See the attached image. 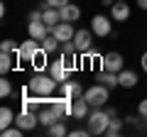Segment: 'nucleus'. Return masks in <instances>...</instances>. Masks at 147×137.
<instances>
[{"mask_svg":"<svg viewBox=\"0 0 147 137\" xmlns=\"http://www.w3.org/2000/svg\"><path fill=\"white\" fill-rule=\"evenodd\" d=\"M27 86H30L32 95H52V93H54V88H59V81L54 79L52 74L34 71V76L27 81Z\"/></svg>","mask_w":147,"mask_h":137,"instance_id":"obj_1","label":"nucleus"},{"mask_svg":"<svg viewBox=\"0 0 147 137\" xmlns=\"http://www.w3.org/2000/svg\"><path fill=\"white\" fill-rule=\"evenodd\" d=\"M108 125H110V113L105 110V108H96V110L88 113V118H86V130H88L91 135H105Z\"/></svg>","mask_w":147,"mask_h":137,"instance_id":"obj_2","label":"nucleus"},{"mask_svg":"<svg viewBox=\"0 0 147 137\" xmlns=\"http://www.w3.org/2000/svg\"><path fill=\"white\" fill-rule=\"evenodd\" d=\"M108 95H110V88L103 83H93L91 88L84 91V98L88 100L91 108H103L105 103H108Z\"/></svg>","mask_w":147,"mask_h":137,"instance_id":"obj_3","label":"nucleus"},{"mask_svg":"<svg viewBox=\"0 0 147 137\" xmlns=\"http://www.w3.org/2000/svg\"><path fill=\"white\" fill-rule=\"evenodd\" d=\"M39 47L42 44L37 42V39H27V42H22L20 47H17V66H30L32 59H34V54L39 52Z\"/></svg>","mask_w":147,"mask_h":137,"instance_id":"obj_4","label":"nucleus"},{"mask_svg":"<svg viewBox=\"0 0 147 137\" xmlns=\"http://www.w3.org/2000/svg\"><path fill=\"white\" fill-rule=\"evenodd\" d=\"M125 68V59L120 52H108L100 56V71H113V74H120Z\"/></svg>","mask_w":147,"mask_h":137,"instance_id":"obj_5","label":"nucleus"},{"mask_svg":"<svg viewBox=\"0 0 147 137\" xmlns=\"http://www.w3.org/2000/svg\"><path fill=\"white\" fill-rule=\"evenodd\" d=\"M91 32H93L96 37H108L110 32H113V17L110 15H93L91 17Z\"/></svg>","mask_w":147,"mask_h":137,"instance_id":"obj_6","label":"nucleus"},{"mask_svg":"<svg viewBox=\"0 0 147 137\" xmlns=\"http://www.w3.org/2000/svg\"><path fill=\"white\" fill-rule=\"evenodd\" d=\"M71 42L76 44V49H79L81 54L91 52V49H93V32L91 30H76V34H74Z\"/></svg>","mask_w":147,"mask_h":137,"instance_id":"obj_7","label":"nucleus"},{"mask_svg":"<svg viewBox=\"0 0 147 137\" xmlns=\"http://www.w3.org/2000/svg\"><path fill=\"white\" fill-rule=\"evenodd\" d=\"M37 118H39V125H44V127H49V125H54L57 120H61L59 110H57V108L52 105V103H47V105H42V108H39Z\"/></svg>","mask_w":147,"mask_h":137,"instance_id":"obj_8","label":"nucleus"},{"mask_svg":"<svg viewBox=\"0 0 147 137\" xmlns=\"http://www.w3.org/2000/svg\"><path fill=\"white\" fill-rule=\"evenodd\" d=\"M52 34L59 39V42H71L74 34H76V30H74V22H59V25L52 27Z\"/></svg>","mask_w":147,"mask_h":137,"instance_id":"obj_9","label":"nucleus"},{"mask_svg":"<svg viewBox=\"0 0 147 137\" xmlns=\"http://www.w3.org/2000/svg\"><path fill=\"white\" fill-rule=\"evenodd\" d=\"M84 91L86 88L79 83V81H64V83H59V95H66V98H71V100L81 98Z\"/></svg>","mask_w":147,"mask_h":137,"instance_id":"obj_10","label":"nucleus"},{"mask_svg":"<svg viewBox=\"0 0 147 137\" xmlns=\"http://www.w3.org/2000/svg\"><path fill=\"white\" fill-rule=\"evenodd\" d=\"M39 122V118H37V113H27V110H20L15 115V125L17 127H22L25 132H30V130H34V125Z\"/></svg>","mask_w":147,"mask_h":137,"instance_id":"obj_11","label":"nucleus"},{"mask_svg":"<svg viewBox=\"0 0 147 137\" xmlns=\"http://www.w3.org/2000/svg\"><path fill=\"white\" fill-rule=\"evenodd\" d=\"M110 17H113V22H127V17H130V5H127L125 0H115V3L110 5Z\"/></svg>","mask_w":147,"mask_h":137,"instance_id":"obj_12","label":"nucleus"},{"mask_svg":"<svg viewBox=\"0 0 147 137\" xmlns=\"http://www.w3.org/2000/svg\"><path fill=\"white\" fill-rule=\"evenodd\" d=\"M49 74H52L54 79L59 81V83H64V81L69 79V74H71V71H69V66H66V61H64V59L59 56L57 61H52V64H49Z\"/></svg>","mask_w":147,"mask_h":137,"instance_id":"obj_13","label":"nucleus"},{"mask_svg":"<svg viewBox=\"0 0 147 137\" xmlns=\"http://www.w3.org/2000/svg\"><path fill=\"white\" fill-rule=\"evenodd\" d=\"M47 34H52V27L44 25V22H30V25H27V37L37 39V42H42Z\"/></svg>","mask_w":147,"mask_h":137,"instance_id":"obj_14","label":"nucleus"},{"mask_svg":"<svg viewBox=\"0 0 147 137\" xmlns=\"http://www.w3.org/2000/svg\"><path fill=\"white\" fill-rule=\"evenodd\" d=\"M91 113V105H88V100L81 95V98L74 100V105H71V118H76V120H86Z\"/></svg>","mask_w":147,"mask_h":137,"instance_id":"obj_15","label":"nucleus"},{"mask_svg":"<svg viewBox=\"0 0 147 137\" xmlns=\"http://www.w3.org/2000/svg\"><path fill=\"white\" fill-rule=\"evenodd\" d=\"M79 17H81V7L76 3H69V5L61 7V20L64 22H79Z\"/></svg>","mask_w":147,"mask_h":137,"instance_id":"obj_16","label":"nucleus"},{"mask_svg":"<svg viewBox=\"0 0 147 137\" xmlns=\"http://www.w3.org/2000/svg\"><path fill=\"white\" fill-rule=\"evenodd\" d=\"M44 15H42V22L44 25H49V27H54V25H59V22H61V10H59V7H44Z\"/></svg>","mask_w":147,"mask_h":137,"instance_id":"obj_17","label":"nucleus"},{"mask_svg":"<svg viewBox=\"0 0 147 137\" xmlns=\"http://www.w3.org/2000/svg\"><path fill=\"white\" fill-rule=\"evenodd\" d=\"M17 54H10V52H0V74L5 76L7 71H12V68L17 66Z\"/></svg>","mask_w":147,"mask_h":137,"instance_id":"obj_18","label":"nucleus"},{"mask_svg":"<svg viewBox=\"0 0 147 137\" xmlns=\"http://www.w3.org/2000/svg\"><path fill=\"white\" fill-rule=\"evenodd\" d=\"M47 59H49V54L44 52L42 47H39V52L34 54V59H32V64H30V66L34 68V71H49V61H47Z\"/></svg>","mask_w":147,"mask_h":137,"instance_id":"obj_19","label":"nucleus"},{"mask_svg":"<svg viewBox=\"0 0 147 137\" xmlns=\"http://www.w3.org/2000/svg\"><path fill=\"white\" fill-rule=\"evenodd\" d=\"M118 81H120L123 88H135L137 86V74L130 71V68H123L120 74H118Z\"/></svg>","mask_w":147,"mask_h":137,"instance_id":"obj_20","label":"nucleus"},{"mask_svg":"<svg viewBox=\"0 0 147 137\" xmlns=\"http://www.w3.org/2000/svg\"><path fill=\"white\" fill-rule=\"evenodd\" d=\"M96 81L103 86H108V88H118L120 86V81H118V74H113V71H100L98 76H96Z\"/></svg>","mask_w":147,"mask_h":137,"instance_id":"obj_21","label":"nucleus"},{"mask_svg":"<svg viewBox=\"0 0 147 137\" xmlns=\"http://www.w3.org/2000/svg\"><path fill=\"white\" fill-rule=\"evenodd\" d=\"M15 115H17V113H12V108H7V105L0 108V130L10 127L12 122H15Z\"/></svg>","mask_w":147,"mask_h":137,"instance_id":"obj_22","label":"nucleus"},{"mask_svg":"<svg viewBox=\"0 0 147 137\" xmlns=\"http://www.w3.org/2000/svg\"><path fill=\"white\" fill-rule=\"evenodd\" d=\"M39 44H42V49H44L47 54H54V52H59V49H61V42H59L54 34H47V37H44Z\"/></svg>","mask_w":147,"mask_h":137,"instance_id":"obj_23","label":"nucleus"},{"mask_svg":"<svg viewBox=\"0 0 147 137\" xmlns=\"http://www.w3.org/2000/svg\"><path fill=\"white\" fill-rule=\"evenodd\" d=\"M47 132H49V135H52V137H64V135H69L66 125H64L61 120H57V122H54V125H49V127H47Z\"/></svg>","mask_w":147,"mask_h":137,"instance_id":"obj_24","label":"nucleus"},{"mask_svg":"<svg viewBox=\"0 0 147 137\" xmlns=\"http://www.w3.org/2000/svg\"><path fill=\"white\" fill-rule=\"evenodd\" d=\"M120 132H123V120H118V115L110 118V125H108V130H105V135L115 137V135H120Z\"/></svg>","mask_w":147,"mask_h":137,"instance_id":"obj_25","label":"nucleus"},{"mask_svg":"<svg viewBox=\"0 0 147 137\" xmlns=\"http://www.w3.org/2000/svg\"><path fill=\"white\" fill-rule=\"evenodd\" d=\"M59 54H61V56H76V54H79V49H76V44H74V42H61Z\"/></svg>","mask_w":147,"mask_h":137,"instance_id":"obj_26","label":"nucleus"},{"mask_svg":"<svg viewBox=\"0 0 147 137\" xmlns=\"http://www.w3.org/2000/svg\"><path fill=\"white\" fill-rule=\"evenodd\" d=\"M12 95V83L7 79H0V98H10Z\"/></svg>","mask_w":147,"mask_h":137,"instance_id":"obj_27","label":"nucleus"},{"mask_svg":"<svg viewBox=\"0 0 147 137\" xmlns=\"http://www.w3.org/2000/svg\"><path fill=\"white\" fill-rule=\"evenodd\" d=\"M0 52L17 54V47H15V42H12V39H3V42H0Z\"/></svg>","mask_w":147,"mask_h":137,"instance_id":"obj_28","label":"nucleus"},{"mask_svg":"<svg viewBox=\"0 0 147 137\" xmlns=\"http://www.w3.org/2000/svg\"><path fill=\"white\" fill-rule=\"evenodd\" d=\"M0 132H3V137H20V135H22L25 130L15 125V127H5V130H0Z\"/></svg>","mask_w":147,"mask_h":137,"instance_id":"obj_29","label":"nucleus"},{"mask_svg":"<svg viewBox=\"0 0 147 137\" xmlns=\"http://www.w3.org/2000/svg\"><path fill=\"white\" fill-rule=\"evenodd\" d=\"M137 113H140V118H145L147 120V98L140 100V105H137Z\"/></svg>","mask_w":147,"mask_h":137,"instance_id":"obj_30","label":"nucleus"},{"mask_svg":"<svg viewBox=\"0 0 147 137\" xmlns=\"http://www.w3.org/2000/svg\"><path fill=\"white\" fill-rule=\"evenodd\" d=\"M42 15H44L42 7H39V10H32L30 12V22H42Z\"/></svg>","mask_w":147,"mask_h":137,"instance_id":"obj_31","label":"nucleus"},{"mask_svg":"<svg viewBox=\"0 0 147 137\" xmlns=\"http://www.w3.org/2000/svg\"><path fill=\"white\" fill-rule=\"evenodd\" d=\"M47 3H49L52 7H59V10H61L64 5H69V0H47Z\"/></svg>","mask_w":147,"mask_h":137,"instance_id":"obj_32","label":"nucleus"},{"mask_svg":"<svg viewBox=\"0 0 147 137\" xmlns=\"http://www.w3.org/2000/svg\"><path fill=\"white\" fill-rule=\"evenodd\" d=\"M69 135H74V137H88L91 132H88V130H86V127H84V130H71V132H69Z\"/></svg>","mask_w":147,"mask_h":137,"instance_id":"obj_33","label":"nucleus"},{"mask_svg":"<svg viewBox=\"0 0 147 137\" xmlns=\"http://www.w3.org/2000/svg\"><path fill=\"white\" fill-rule=\"evenodd\" d=\"M140 66H142V71H145V74H147V52L142 54V59H140Z\"/></svg>","mask_w":147,"mask_h":137,"instance_id":"obj_34","label":"nucleus"},{"mask_svg":"<svg viewBox=\"0 0 147 137\" xmlns=\"http://www.w3.org/2000/svg\"><path fill=\"white\" fill-rule=\"evenodd\" d=\"M137 7H140V10H145V12H147V0H137Z\"/></svg>","mask_w":147,"mask_h":137,"instance_id":"obj_35","label":"nucleus"},{"mask_svg":"<svg viewBox=\"0 0 147 137\" xmlns=\"http://www.w3.org/2000/svg\"><path fill=\"white\" fill-rule=\"evenodd\" d=\"M100 5H108L110 7V5H113V0H100Z\"/></svg>","mask_w":147,"mask_h":137,"instance_id":"obj_36","label":"nucleus"}]
</instances>
